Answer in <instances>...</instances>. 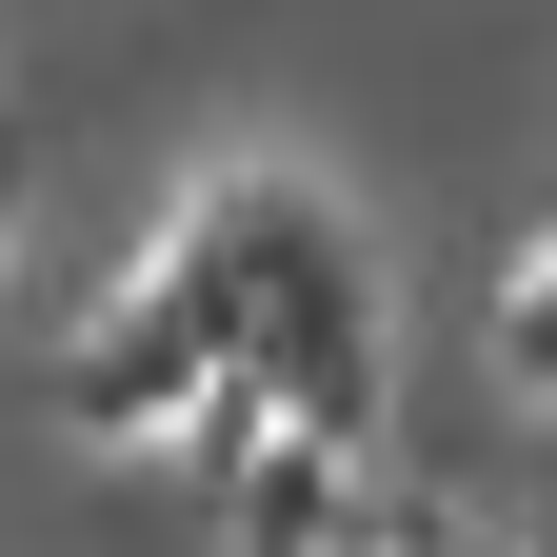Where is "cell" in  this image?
<instances>
[{
  "label": "cell",
  "mask_w": 557,
  "mask_h": 557,
  "mask_svg": "<svg viewBox=\"0 0 557 557\" xmlns=\"http://www.w3.org/2000/svg\"><path fill=\"white\" fill-rule=\"evenodd\" d=\"M239 518H259V557H319V537H338V478H319V458H259Z\"/></svg>",
  "instance_id": "obj_1"
},
{
  "label": "cell",
  "mask_w": 557,
  "mask_h": 557,
  "mask_svg": "<svg viewBox=\"0 0 557 557\" xmlns=\"http://www.w3.org/2000/svg\"><path fill=\"white\" fill-rule=\"evenodd\" d=\"M0 259H21V120H0Z\"/></svg>",
  "instance_id": "obj_2"
}]
</instances>
